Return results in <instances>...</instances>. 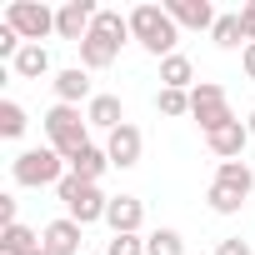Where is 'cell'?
<instances>
[{"instance_id": "obj_31", "label": "cell", "mask_w": 255, "mask_h": 255, "mask_svg": "<svg viewBox=\"0 0 255 255\" xmlns=\"http://www.w3.org/2000/svg\"><path fill=\"white\" fill-rule=\"evenodd\" d=\"M0 225H15V195H0Z\"/></svg>"}, {"instance_id": "obj_33", "label": "cell", "mask_w": 255, "mask_h": 255, "mask_svg": "<svg viewBox=\"0 0 255 255\" xmlns=\"http://www.w3.org/2000/svg\"><path fill=\"white\" fill-rule=\"evenodd\" d=\"M40 255H45V250H40Z\"/></svg>"}, {"instance_id": "obj_1", "label": "cell", "mask_w": 255, "mask_h": 255, "mask_svg": "<svg viewBox=\"0 0 255 255\" xmlns=\"http://www.w3.org/2000/svg\"><path fill=\"white\" fill-rule=\"evenodd\" d=\"M130 35H135L155 60H165V55H175L180 25L170 20V10H165V5H135V10H130Z\"/></svg>"}, {"instance_id": "obj_27", "label": "cell", "mask_w": 255, "mask_h": 255, "mask_svg": "<svg viewBox=\"0 0 255 255\" xmlns=\"http://www.w3.org/2000/svg\"><path fill=\"white\" fill-rule=\"evenodd\" d=\"M105 255H145V240L140 235H110L105 240Z\"/></svg>"}, {"instance_id": "obj_19", "label": "cell", "mask_w": 255, "mask_h": 255, "mask_svg": "<svg viewBox=\"0 0 255 255\" xmlns=\"http://www.w3.org/2000/svg\"><path fill=\"white\" fill-rule=\"evenodd\" d=\"M10 70H15L20 80H40V75H50V50H45V45H25V50L10 60Z\"/></svg>"}, {"instance_id": "obj_10", "label": "cell", "mask_w": 255, "mask_h": 255, "mask_svg": "<svg viewBox=\"0 0 255 255\" xmlns=\"http://www.w3.org/2000/svg\"><path fill=\"white\" fill-rule=\"evenodd\" d=\"M50 85H55V105H80V100L90 105V100H95V90H90V70H85V65L55 70V80H50Z\"/></svg>"}, {"instance_id": "obj_2", "label": "cell", "mask_w": 255, "mask_h": 255, "mask_svg": "<svg viewBox=\"0 0 255 255\" xmlns=\"http://www.w3.org/2000/svg\"><path fill=\"white\" fill-rule=\"evenodd\" d=\"M40 125H45L50 150H60L65 160H70L75 150H85V145H90V120H85V110H80V105H50V110L40 115Z\"/></svg>"}, {"instance_id": "obj_16", "label": "cell", "mask_w": 255, "mask_h": 255, "mask_svg": "<svg viewBox=\"0 0 255 255\" xmlns=\"http://www.w3.org/2000/svg\"><path fill=\"white\" fill-rule=\"evenodd\" d=\"M200 80H195V65H190V55H165L160 60V90H195Z\"/></svg>"}, {"instance_id": "obj_13", "label": "cell", "mask_w": 255, "mask_h": 255, "mask_svg": "<svg viewBox=\"0 0 255 255\" xmlns=\"http://www.w3.org/2000/svg\"><path fill=\"white\" fill-rule=\"evenodd\" d=\"M205 145H210L220 160H240L245 145H250V125H245V120H230V125H220V130L205 135Z\"/></svg>"}, {"instance_id": "obj_9", "label": "cell", "mask_w": 255, "mask_h": 255, "mask_svg": "<svg viewBox=\"0 0 255 255\" xmlns=\"http://www.w3.org/2000/svg\"><path fill=\"white\" fill-rule=\"evenodd\" d=\"M105 225H110V235H140V225H145V205H140L135 195H110V205H105Z\"/></svg>"}, {"instance_id": "obj_20", "label": "cell", "mask_w": 255, "mask_h": 255, "mask_svg": "<svg viewBox=\"0 0 255 255\" xmlns=\"http://www.w3.org/2000/svg\"><path fill=\"white\" fill-rule=\"evenodd\" d=\"M210 40H215L220 50H245V25H240V10L220 15V20H215V30H210Z\"/></svg>"}, {"instance_id": "obj_15", "label": "cell", "mask_w": 255, "mask_h": 255, "mask_svg": "<svg viewBox=\"0 0 255 255\" xmlns=\"http://www.w3.org/2000/svg\"><path fill=\"white\" fill-rule=\"evenodd\" d=\"M115 55H120V45H115L110 35H100V30H90V35L80 40V65H85V70H105V65H115Z\"/></svg>"}, {"instance_id": "obj_29", "label": "cell", "mask_w": 255, "mask_h": 255, "mask_svg": "<svg viewBox=\"0 0 255 255\" xmlns=\"http://www.w3.org/2000/svg\"><path fill=\"white\" fill-rule=\"evenodd\" d=\"M215 255H250V245H245L240 235H230V240H220V245H215Z\"/></svg>"}, {"instance_id": "obj_5", "label": "cell", "mask_w": 255, "mask_h": 255, "mask_svg": "<svg viewBox=\"0 0 255 255\" xmlns=\"http://www.w3.org/2000/svg\"><path fill=\"white\" fill-rule=\"evenodd\" d=\"M5 25H10L25 45H40L45 35H55V10L45 5V0H10Z\"/></svg>"}, {"instance_id": "obj_24", "label": "cell", "mask_w": 255, "mask_h": 255, "mask_svg": "<svg viewBox=\"0 0 255 255\" xmlns=\"http://www.w3.org/2000/svg\"><path fill=\"white\" fill-rule=\"evenodd\" d=\"M25 125H30L25 105H15V100H0V135H5V140H20V135H25Z\"/></svg>"}, {"instance_id": "obj_17", "label": "cell", "mask_w": 255, "mask_h": 255, "mask_svg": "<svg viewBox=\"0 0 255 255\" xmlns=\"http://www.w3.org/2000/svg\"><path fill=\"white\" fill-rule=\"evenodd\" d=\"M65 165H70V175H80V180L100 185V175L110 170V155H105V145H85V150H75Z\"/></svg>"}, {"instance_id": "obj_8", "label": "cell", "mask_w": 255, "mask_h": 255, "mask_svg": "<svg viewBox=\"0 0 255 255\" xmlns=\"http://www.w3.org/2000/svg\"><path fill=\"white\" fill-rule=\"evenodd\" d=\"M140 150H145V135H140V125H130V120H125L120 130L105 135V155H110V165H120V170L140 165Z\"/></svg>"}, {"instance_id": "obj_26", "label": "cell", "mask_w": 255, "mask_h": 255, "mask_svg": "<svg viewBox=\"0 0 255 255\" xmlns=\"http://www.w3.org/2000/svg\"><path fill=\"white\" fill-rule=\"evenodd\" d=\"M155 110L160 115H190V90H160L155 95Z\"/></svg>"}, {"instance_id": "obj_3", "label": "cell", "mask_w": 255, "mask_h": 255, "mask_svg": "<svg viewBox=\"0 0 255 255\" xmlns=\"http://www.w3.org/2000/svg\"><path fill=\"white\" fill-rule=\"evenodd\" d=\"M10 175H15V185L40 190V185H60V180L70 175V165H65V155H60V150L35 145V150H20V155L10 160Z\"/></svg>"}, {"instance_id": "obj_30", "label": "cell", "mask_w": 255, "mask_h": 255, "mask_svg": "<svg viewBox=\"0 0 255 255\" xmlns=\"http://www.w3.org/2000/svg\"><path fill=\"white\" fill-rule=\"evenodd\" d=\"M240 70H245V80H255V40L240 50Z\"/></svg>"}, {"instance_id": "obj_32", "label": "cell", "mask_w": 255, "mask_h": 255, "mask_svg": "<svg viewBox=\"0 0 255 255\" xmlns=\"http://www.w3.org/2000/svg\"><path fill=\"white\" fill-rule=\"evenodd\" d=\"M245 125H250V140H255V110H250V120H245Z\"/></svg>"}, {"instance_id": "obj_18", "label": "cell", "mask_w": 255, "mask_h": 255, "mask_svg": "<svg viewBox=\"0 0 255 255\" xmlns=\"http://www.w3.org/2000/svg\"><path fill=\"white\" fill-rule=\"evenodd\" d=\"M45 245H40V235L30 230V225H5V230H0V255H40Z\"/></svg>"}, {"instance_id": "obj_22", "label": "cell", "mask_w": 255, "mask_h": 255, "mask_svg": "<svg viewBox=\"0 0 255 255\" xmlns=\"http://www.w3.org/2000/svg\"><path fill=\"white\" fill-rule=\"evenodd\" d=\"M145 255H185V235L170 230V225H160V230L145 235Z\"/></svg>"}, {"instance_id": "obj_23", "label": "cell", "mask_w": 255, "mask_h": 255, "mask_svg": "<svg viewBox=\"0 0 255 255\" xmlns=\"http://www.w3.org/2000/svg\"><path fill=\"white\" fill-rule=\"evenodd\" d=\"M90 30H100V35H110L115 45H125V40H135V35H130V15H120V10H100Z\"/></svg>"}, {"instance_id": "obj_25", "label": "cell", "mask_w": 255, "mask_h": 255, "mask_svg": "<svg viewBox=\"0 0 255 255\" xmlns=\"http://www.w3.org/2000/svg\"><path fill=\"white\" fill-rule=\"evenodd\" d=\"M205 200H210L215 215H240V205H245V195L230 190V185H220V180H210V195H205Z\"/></svg>"}, {"instance_id": "obj_21", "label": "cell", "mask_w": 255, "mask_h": 255, "mask_svg": "<svg viewBox=\"0 0 255 255\" xmlns=\"http://www.w3.org/2000/svg\"><path fill=\"white\" fill-rule=\"evenodd\" d=\"M215 180H220V185H230V190H240L245 200H250V190H255V170H250L245 160H220Z\"/></svg>"}, {"instance_id": "obj_12", "label": "cell", "mask_w": 255, "mask_h": 255, "mask_svg": "<svg viewBox=\"0 0 255 255\" xmlns=\"http://www.w3.org/2000/svg\"><path fill=\"white\" fill-rule=\"evenodd\" d=\"M80 230H85V225H75L70 215L50 220V225L40 230V245H45V255H80Z\"/></svg>"}, {"instance_id": "obj_28", "label": "cell", "mask_w": 255, "mask_h": 255, "mask_svg": "<svg viewBox=\"0 0 255 255\" xmlns=\"http://www.w3.org/2000/svg\"><path fill=\"white\" fill-rule=\"evenodd\" d=\"M240 25H245V45H250V40H255V0L240 5Z\"/></svg>"}, {"instance_id": "obj_6", "label": "cell", "mask_w": 255, "mask_h": 255, "mask_svg": "<svg viewBox=\"0 0 255 255\" xmlns=\"http://www.w3.org/2000/svg\"><path fill=\"white\" fill-rule=\"evenodd\" d=\"M190 115L200 120V130H205V135L235 120V110H230V95H225L220 85H210V80H200V85L190 90Z\"/></svg>"}, {"instance_id": "obj_4", "label": "cell", "mask_w": 255, "mask_h": 255, "mask_svg": "<svg viewBox=\"0 0 255 255\" xmlns=\"http://www.w3.org/2000/svg\"><path fill=\"white\" fill-rule=\"evenodd\" d=\"M55 195H60V205H65V215H70L75 225H95V220H105L110 195H105L100 185H90V180H80V175H65V180L55 185Z\"/></svg>"}, {"instance_id": "obj_11", "label": "cell", "mask_w": 255, "mask_h": 255, "mask_svg": "<svg viewBox=\"0 0 255 255\" xmlns=\"http://www.w3.org/2000/svg\"><path fill=\"white\" fill-rule=\"evenodd\" d=\"M165 10L180 30H215V20H220L210 0H165Z\"/></svg>"}, {"instance_id": "obj_7", "label": "cell", "mask_w": 255, "mask_h": 255, "mask_svg": "<svg viewBox=\"0 0 255 255\" xmlns=\"http://www.w3.org/2000/svg\"><path fill=\"white\" fill-rule=\"evenodd\" d=\"M95 15H100V5L95 0H65V5L55 10V35L60 40H85L90 35V25H95Z\"/></svg>"}, {"instance_id": "obj_14", "label": "cell", "mask_w": 255, "mask_h": 255, "mask_svg": "<svg viewBox=\"0 0 255 255\" xmlns=\"http://www.w3.org/2000/svg\"><path fill=\"white\" fill-rule=\"evenodd\" d=\"M85 120H90V130H120L125 125V105H120V95H95L90 105H85Z\"/></svg>"}]
</instances>
